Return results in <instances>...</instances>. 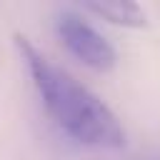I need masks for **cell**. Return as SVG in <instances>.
<instances>
[{
    "label": "cell",
    "instance_id": "1",
    "mask_svg": "<svg viewBox=\"0 0 160 160\" xmlns=\"http://www.w3.org/2000/svg\"><path fill=\"white\" fill-rule=\"evenodd\" d=\"M15 45L30 70L45 110L72 140L88 148H122L125 132L112 110L70 72L52 65L28 38L15 35Z\"/></svg>",
    "mask_w": 160,
    "mask_h": 160
},
{
    "label": "cell",
    "instance_id": "2",
    "mask_svg": "<svg viewBox=\"0 0 160 160\" xmlns=\"http://www.w3.org/2000/svg\"><path fill=\"white\" fill-rule=\"evenodd\" d=\"M58 32L65 42V48L82 60L85 65L95 68V70H110L115 65V50L112 45L90 25L85 22L80 15L75 12H62L58 18Z\"/></svg>",
    "mask_w": 160,
    "mask_h": 160
},
{
    "label": "cell",
    "instance_id": "3",
    "mask_svg": "<svg viewBox=\"0 0 160 160\" xmlns=\"http://www.w3.org/2000/svg\"><path fill=\"white\" fill-rule=\"evenodd\" d=\"M88 8L115 25H128V28L145 25V12L132 0H88Z\"/></svg>",
    "mask_w": 160,
    "mask_h": 160
}]
</instances>
